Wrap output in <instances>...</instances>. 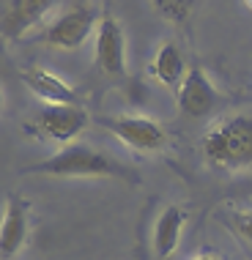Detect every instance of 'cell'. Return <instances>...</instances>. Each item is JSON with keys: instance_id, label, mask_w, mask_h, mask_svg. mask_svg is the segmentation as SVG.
Here are the masks:
<instances>
[{"instance_id": "7", "label": "cell", "mask_w": 252, "mask_h": 260, "mask_svg": "<svg viewBox=\"0 0 252 260\" xmlns=\"http://www.w3.org/2000/svg\"><path fill=\"white\" fill-rule=\"evenodd\" d=\"M55 3L58 0H9V6L0 11V36L19 39L30 33L55 9Z\"/></svg>"}, {"instance_id": "11", "label": "cell", "mask_w": 252, "mask_h": 260, "mask_svg": "<svg viewBox=\"0 0 252 260\" xmlns=\"http://www.w3.org/2000/svg\"><path fill=\"white\" fill-rule=\"evenodd\" d=\"M186 228V211L178 206H167L153 224V249L159 257H170L178 249Z\"/></svg>"}, {"instance_id": "12", "label": "cell", "mask_w": 252, "mask_h": 260, "mask_svg": "<svg viewBox=\"0 0 252 260\" xmlns=\"http://www.w3.org/2000/svg\"><path fill=\"white\" fill-rule=\"evenodd\" d=\"M151 74L156 77L162 85H170V88L178 85L181 88V82H184V77H186L184 52H181L173 41H165L151 60Z\"/></svg>"}, {"instance_id": "6", "label": "cell", "mask_w": 252, "mask_h": 260, "mask_svg": "<svg viewBox=\"0 0 252 260\" xmlns=\"http://www.w3.org/2000/svg\"><path fill=\"white\" fill-rule=\"evenodd\" d=\"M96 63L104 74L121 77L126 72V39L115 17L99 19L96 27Z\"/></svg>"}, {"instance_id": "1", "label": "cell", "mask_w": 252, "mask_h": 260, "mask_svg": "<svg viewBox=\"0 0 252 260\" xmlns=\"http://www.w3.org/2000/svg\"><path fill=\"white\" fill-rule=\"evenodd\" d=\"M203 156L219 170L252 167V115H230L203 135Z\"/></svg>"}, {"instance_id": "16", "label": "cell", "mask_w": 252, "mask_h": 260, "mask_svg": "<svg viewBox=\"0 0 252 260\" xmlns=\"http://www.w3.org/2000/svg\"><path fill=\"white\" fill-rule=\"evenodd\" d=\"M192 260H225V257H219V255H211V252H206V255H198V257H192Z\"/></svg>"}, {"instance_id": "4", "label": "cell", "mask_w": 252, "mask_h": 260, "mask_svg": "<svg viewBox=\"0 0 252 260\" xmlns=\"http://www.w3.org/2000/svg\"><path fill=\"white\" fill-rule=\"evenodd\" d=\"M93 25H96L93 11L85 9V6H77V9L58 17L52 25H47L41 30V41L55 47V50H80L93 33Z\"/></svg>"}, {"instance_id": "3", "label": "cell", "mask_w": 252, "mask_h": 260, "mask_svg": "<svg viewBox=\"0 0 252 260\" xmlns=\"http://www.w3.org/2000/svg\"><path fill=\"white\" fill-rule=\"evenodd\" d=\"M113 135L121 140L123 145L135 151H143V153H151V151H159L165 145V126L151 121L145 115H115V118H104L102 121Z\"/></svg>"}, {"instance_id": "19", "label": "cell", "mask_w": 252, "mask_h": 260, "mask_svg": "<svg viewBox=\"0 0 252 260\" xmlns=\"http://www.w3.org/2000/svg\"><path fill=\"white\" fill-rule=\"evenodd\" d=\"M247 3H249V6H252V0H247Z\"/></svg>"}, {"instance_id": "13", "label": "cell", "mask_w": 252, "mask_h": 260, "mask_svg": "<svg viewBox=\"0 0 252 260\" xmlns=\"http://www.w3.org/2000/svg\"><path fill=\"white\" fill-rule=\"evenodd\" d=\"M151 3H153V9L162 14L165 19H170V22H186L198 0H151Z\"/></svg>"}, {"instance_id": "14", "label": "cell", "mask_w": 252, "mask_h": 260, "mask_svg": "<svg viewBox=\"0 0 252 260\" xmlns=\"http://www.w3.org/2000/svg\"><path fill=\"white\" fill-rule=\"evenodd\" d=\"M230 224L244 241L252 244V211H230Z\"/></svg>"}, {"instance_id": "9", "label": "cell", "mask_w": 252, "mask_h": 260, "mask_svg": "<svg viewBox=\"0 0 252 260\" xmlns=\"http://www.w3.org/2000/svg\"><path fill=\"white\" fill-rule=\"evenodd\" d=\"M22 80H25V85L30 88L41 102H47V104H63V107H82L77 90L69 85V82H63L58 74L47 72V69H39V66L25 69Z\"/></svg>"}, {"instance_id": "5", "label": "cell", "mask_w": 252, "mask_h": 260, "mask_svg": "<svg viewBox=\"0 0 252 260\" xmlns=\"http://www.w3.org/2000/svg\"><path fill=\"white\" fill-rule=\"evenodd\" d=\"M178 107L189 118H206L219 107V93L203 69H189L178 88Z\"/></svg>"}, {"instance_id": "8", "label": "cell", "mask_w": 252, "mask_h": 260, "mask_svg": "<svg viewBox=\"0 0 252 260\" xmlns=\"http://www.w3.org/2000/svg\"><path fill=\"white\" fill-rule=\"evenodd\" d=\"M88 126V112L82 107H63V104H52L44 107L36 118V129L44 137L55 140V143H72Z\"/></svg>"}, {"instance_id": "18", "label": "cell", "mask_w": 252, "mask_h": 260, "mask_svg": "<svg viewBox=\"0 0 252 260\" xmlns=\"http://www.w3.org/2000/svg\"><path fill=\"white\" fill-rule=\"evenodd\" d=\"M3 102H6V99H3V90H0V110H3Z\"/></svg>"}, {"instance_id": "10", "label": "cell", "mask_w": 252, "mask_h": 260, "mask_svg": "<svg viewBox=\"0 0 252 260\" xmlns=\"http://www.w3.org/2000/svg\"><path fill=\"white\" fill-rule=\"evenodd\" d=\"M27 238V203L19 198H9L3 222H0V257L9 260L25 247Z\"/></svg>"}, {"instance_id": "17", "label": "cell", "mask_w": 252, "mask_h": 260, "mask_svg": "<svg viewBox=\"0 0 252 260\" xmlns=\"http://www.w3.org/2000/svg\"><path fill=\"white\" fill-rule=\"evenodd\" d=\"M6 66V50H3V36H0V72H3Z\"/></svg>"}, {"instance_id": "15", "label": "cell", "mask_w": 252, "mask_h": 260, "mask_svg": "<svg viewBox=\"0 0 252 260\" xmlns=\"http://www.w3.org/2000/svg\"><path fill=\"white\" fill-rule=\"evenodd\" d=\"M129 99H135V102H140V104L145 102V85H143L140 80L129 82Z\"/></svg>"}, {"instance_id": "2", "label": "cell", "mask_w": 252, "mask_h": 260, "mask_svg": "<svg viewBox=\"0 0 252 260\" xmlns=\"http://www.w3.org/2000/svg\"><path fill=\"white\" fill-rule=\"evenodd\" d=\"M27 173H47V175H55V178H110V175L129 178V167L126 165L82 143L63 145L55 156L27 167Z\"/></svg>"}]
</instances>
